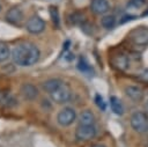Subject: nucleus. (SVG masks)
<instances>
[{
    "instance_id": "obj_21",
    "label": "nucleus",
    "mask_w": 148,
    "mask_h": 147,
    "mask_svg": "<svg viewBox=\"0 0 148 147\" xmlns=\"http://www.w3.org/2000/svg\"><path fill=\"white\" fill-rule=\"evenodd\" d=\"M95 102H96V105L101 109V110H105L106 109V105H105V102H104V100H103V97L99 95V94H96L95 95Z\"/></svg>"
},
{
    "instance_id": "obj_8",
    "label": "nucleus",
    "mask_w": 148,
    "mask_h": 147,
    "mask_svg": "<svg viewBox=\"0 0 148 147\" xmlns=\"http://www.w3.org/2000/svg\"><path fill=\"white\" fill-rule=\"evenodd\" d=\"M90 9L96 15H105L110 10V3L108 0H91Z\"/></svg>"
},
{
    "instance_id": "obj_10",
    "label": "nucleus",
    "mask_w": 148,
    "mask_h": 147,
    "mask_svg": "<svg viewBox=\"0 0 148 147\" xmlns=\"http://www.w3.org/2000/svg\"><path fill=\"white\" fill-rule=\"evenodd\" d=\"M20 93L21 95L23 96L24 100H28V101H32L37 97L38 95V89L31 84V83H23L21 89H20Z\"/></svg>"
},
{
    "instance_id": "obj_3",
    "label": "nucleus",
    "mask_w": 148,
    "mask_h": 147,
    "mask_svg": "<svg viewBox=\"0 0 148 147\" xmlns=\"http://www.w3.org/2000/svg\"><path fill=\"white\" fill-rule=\"evenodd\" d=\"M49 95H50V97L53 102H56L58 104H64V103H67L72 98V89L66 82L62 81Z\"/></svg>"
},
{
    "instance_id": "obj_4",
    "label": "nucleus",
    "mask_w": 148,
    "mask_h": 147,
    "mask_svg": "<svg viewBox=\"0 0 148 147\" xmlns=\"http://www.w3.org/2000/svg\"><path fill=\"white\" fill-rule=\"evenodd\" d=\"M96 134H97V128L95 127V125L79 124V126L75 130V139L77 141H89L94 139Z\"/></svg>"
},
{
    "instance_id": "obj_16",
    "label": "nucleus",
    "mask_w": 148,
    "mask_h": 147,
    "mask_svg": "<svg viewBox=\"0 0 148 147\" xmlns=\"http://www.w3.org/2000/svg\"><path fill=\"white\" fill-rule=\"evenodd\" d=\"M101 24L103 28L105 29H112L114 25H116V17L113 15H110V14H105L103 15V17L101 19Z\"/></svg>"
},
{
    "instance_id": "obj_1",
    "label": "nucleus",
    "mask_w": 148,
    "mask_h": 147,
    "mask_svg": "<svg viewBox=\"0 0 148 147\" xmlns=\"http://www.w3.org/2000/svg\"><path fill=\"white\" fill-rule=\"evenodd\" d=\"M39 56H40L39 49L30 42L18 43L17 45L14 46L12 51L13 61L22 67L35 65L39 59Z\"/></svg>"
},
{
    "instance_id": "obj_24",
    "label": "nucleus",
    "mask_w": 148,
    "mask_h": 147,
    "mask_svg": "<svg viewBox=\"0 0 148 147\" xmlns=\"http://www.w3.org/2000/svg\"><path fill=\"white\" fill-rule=\"evenodd\" d=\"M91 147H106V146H104V145H102V144H95V145H92Z\"/></svg>"
},
{
    "instance_id": "obj_11",
    "label": "nucleus",
    "mask_w": 148,
    "mask_h": 147,
    "mask_svg": "<svg viewBox=\"0 0 148 147\" xmlns=\"http://www.w3.org/2000/svg\"><path fill=\"white\" fill-rule=\"evenodd\" d=\"M125 94L134 102H141L143 100V90L138 86H127L125 88Z\"/></svg>"
},
{
    "instance_id": "obj_18",
    "label": "nucleus",
    "mask_w": 148,
    "mask_h": 147,
    "mask_svg": "<svg viewBox=\"0 0 148 147\" xmlns=\"http://www.w3.org/2000/svg\"><path fill=\"white\" fill-rule=\"evenodd\" d=\"M77 68H79L81 72H83V73H89V72L91 71L90 65L87 63V60H86L84 58H80V60H79V63H77Z\"/></svg>"
},
{
    "instance_id": "obj_9",
    "label": "nucleus",
    "mask_w": 148,
    "mask_h": 147,
    "mask_svg": "<svg viewBox=\"0 0 148 147\" xmlns=\"http://www.w3.org/2000/svg\"><path fill=\"white\" fill-rule=\"evenodd\" d=\"M111 64L118 71H125L130 65V58L124 53H118L112 57Z\"/></svg>"
},
{
    "instance_id": "obj_17",
    "label": "nucleus",
    "mask_w": 148,
    "mask_h": 147,
    "mask_svg": "<svg viewBox=\"0 0 148 147\" xmlns=\"http://www.w3.org/2000/svg\"><path fill=\"white\" fill-rule=\"evenodd\" d=\"M10 57V50L5 43H0V63L6 61Z\"/></svg>"
},
{
    "instance_id": "obj_22",
    "label": "nucleus",
    "mask_w": 148,
    "mask_h": 147,
    "mask_svg": "<svg viewBox=\"0 0 148 147\" xmlns=\"http://www.w3.org/2000/svg\"><path fill=\"white\" fill-rule=\"evenodd\" d=\"M139 79L143 82H148V69H143L139 73Z\"/></svg>"
},
{
    "instance_id": "obj_20",
    "label": "nucleus",
    "mask_w": 148,
    "mask_h": 147,
    "mask_svg": "<svg viewBox=\"0 0 148 147\" xmlns=\"http://www.w3.org/2000/svg\"><path fill=\"white\" fill-rule=\"evenodd\" d=\"M71 21L74 24H80V23L83 22V15L80 14V13H73L71 15Z\"/></svg>"
},
{
    "instance_id": "obj_7",
    "label": "nucleus",
    "mask_w": 148,
    "mask_h": 147,
    "mask_svg": "<svg viewBox=\"0 0 148 147\" xmlns=\"http://www.w3.org/2000/svg\"><path fill=\"white\" fill-rule=\"evenodd\" d=\"M131 39L135 45L147 46L148 45V28H138L131 32Z\"/></svg>"
},
{
    "instance_id": "obj_6",
    "label": "nucleus",
    "mask_w": 148,
    "mask_h": 147,
    "mask_svg": "<svg viewBox=\"0 0 148 147\" xmlns=\"http://www.w3.org/2000/svg\"><path fill=\"white\" fill-rule=\"evenodd\" d=\"M25 29L34 35L40 34L44 31L45 29V22L42 17H39L38 15H32L25 23Z\"/></svg>"
},
{
    "instance_id": "obj_25",
    "label": "nucleus",
    "mask_w": 148,
    "mask_h": 147,
    "mask_svg": "<svg viewBox=\"0 0 148 147\" xmlns=\"http://www.w3.org/2000/svg\"><path fill=\"white\" fill-rule=\"evenodd\" d=\"M146 147H148V144H147V145H146Z\"/></svg>"
},
{
    "instance_id": "obj_12",
    "label": "nucleus",
    "mask_w": 148,
    "mask_h": 147,
    "mask_svg": "<svg viewBox=\"0 0 148 147\" xmlns=\"http://www.w3.org/2000/svg\"><path fill=\"white\" fill-rule=\"evenodd\" d=\"M23 19V13L18 7L10 8L6 14V20L12 24H20Z\"/></svg>"
},
{
    "instance_id": "obj_19",
    "label": "nucleus",
    "mask_w": 148,
    "mask_h": 147,
    "mask_svg": "<svg viewBox=\"0 0 148 147\" xmlns=\"http://www.w3.org/2000/svg\"><path fill=\"white\" fill-rule=\"evenodd\" d=\"M50 15H51V19H52L53 23L57 27H59V13H58L57 7H50Z\"/></svg>"
},
{
    "instance_id": "obj_13",
    "label": "nucleus",
    "mask_w": 148,
    "mask_h": 147,
    "mask_svg": "<svg viewBox=\"0 0 148 147\" xmlns=\"http://www.w3.org/2000/svg\"><path fill=\"white\" fill-rule=\"evenodd\" d=\"M79 123L81 125H95V116L90 110H84L79 116Z\"/></svg>"
},
{
    "instance_id": "obj_5",
    "label": "nucleus",
    "mask_w": 148,
    "mask_h": 147,
    "mask_svg": "<svg viewBox=\"0 0 148 147\" xmlns=\"http://www.w3.org/2000/svg\"><path fill=\"white\" fill-rule=\"evenodd\" d=\"M76 119V112L73 108L65 106L57 115V122L60 126H69Z\"/></svg>"
},
{
    "instance_id": "obj_23",
    "label": "nucleus",
    "mask_w": 148,
    "mask_h": 147,
    "mask_svg": "<svg viewBox=\"0 0 148 147\" xmlns=\"http://www.w3.org/2000/svg\"><path fill=\"white\" fill-rule=\"evenodd\" d=\"M131 2L134 5V6H140L143 3V0H131Z\"/></svg>"
},
{
    "instance_id": "obj_14",
    "label": "nucleus",
    "mask_w": 148,
    "mask_h": 147,
    "mask_svg": "<svg viewBox=\"0 0 148 147\" xmlns=\"http://www.w3.org/2000/svg\"><path fill=\"white\" fill-rule=\"evenodd\" d=\"M110 108L113 111V113H116L118 116H121L124 113V105H123L121 101L116 96L110 97Z\"/></svg>"
},
{
    "instance_id": "obj_2",
    "label": "nucleus",
    "mask_w": 148,
    "mask_h": 147,
    "mask_svg": "<svg viewBox=\"0 0 148 147\" xmlns=\"http://www.w3.org/2000/svg\"><path fill=\"white\" fill-rule=\"evenodd\" d=\"M131 127L138 133L148 132V115L141 110L134 111L130 117Z\"/></svg>"
},
{
    "instance_id": "obj_15",
    "label": "nucleus",
    "mask_w": 148,
    "mask_h": 147,
    "mask_svg": "<svg viewBox=\"0 0 148 147\" xmlns=\"http://www.w3.org/2000/svg\"><path fill=\"white\" fill-rule=\"evenodd\" d=\"M62 82V80H60V79H49V80H46L44 83H43V89L46 91V93H51L52 90H54L60 83Z\"/></svg>"
}]
</instances>
